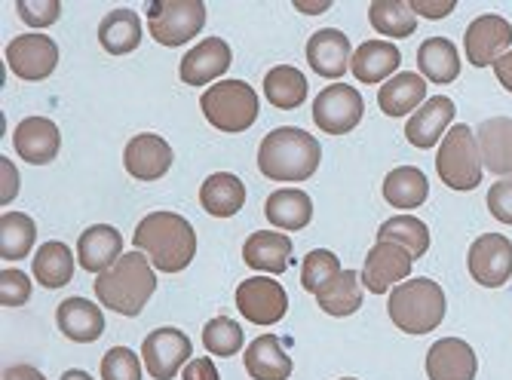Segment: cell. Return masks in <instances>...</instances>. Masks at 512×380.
Wrapping results in <instances>:
<instances>
[{
  "label": "cell",
  "mask_w": 512,
  "mask_h": 380,
  "mask_svg": "<svg viewBox=\"0 0 512 380\" xmlns=\"http://www.w3.org/2000/svg\"><path fill=\"white\" fill-rule=\"evenodd\" d=\"M13 148L31 166L53 163L62 148L59 126L50 117H25L13 132Z\"/></svg>",
  "instance_id": "cell-16"
},
{
  "label": "cell",
  "mask_w": 512,
  "mask_h": 380,
  "mask_svg": "<svg viewBox=\"0 0 512 380\" xmlns=\"http://www.w3.org/2000/svg\"><path fill=\"white\" fill-rule=\"evenodd\" d=\"M243 328L234 322V319H227V316H215L206 328H203V347L215 356H234L243 350Z\"/></svg>",
  "instance_id": "cell-39"
},
{
  "label": "cell",
  "mask_w": 512,
  "mask_h": 380,
  "mask_svg": "<svg viewBox=\"0 0 512 380\" xmlns=\"http://www.w3.org/2000/svg\"><path fill=\"white\" fill-rule=\"evenodd\" d=\"M488 212L500 224H512V178H500L488 190Z\"/></svg>",
  "instance_id": "cell-44"
},
{
  "label": "cell",
  "mask_w": 512,
  "mask_h": 380,
  "mask_svg": "<svg viewBox=\"0 0 512 380\" xmlns=\"http://www.w3.org/2000/svg\"><path fill=\"white\" fill-rule=\"evenodd\" d=\"M319 160V141L298 126H279L267 132L258 148V169L270 181H307L319 169Z\"/></svg>",
  "instance_id": "cell-2"
},
{
  "label": "cell",
  "mask_w": 512,
  "mask_h": 380,
  "mask_svg": "<svg viewBox=\"0 0 512 380\" xmlns=\"http://www.w3.org/2000/svg\"><path fill=\"white\" fill-rule=\"evenodd\" d=\"M37 240V224L25 212H4L0 218V258L22 261Z\"/></svg>",
  "instance_id": "cell-37"
},
{
  "label": "cell",
  "mask_w": 512,
  "mask_h": 380,
  "mask_svg": "<svg viewBox=\"0 0 512 380\" xmlns=\"http://www.w3.org/2000/svg\"><path fill=\"white\" fill-rule=\"evenodd\" d=\"M430 197V181L417 166H399L384 178V200L393 209H417Z\"/></svg>",
  "instance_id": "cell-33"
},
{
  "label": "cell",
  "mask_w": 512,
  "mask_h": 380,
  "mask_svg": "<svg viewBox=\"0 0 512 380\" xmlns=\"http://www.w3.org/2000/svg\"><path fill=\"white\" fill-rule=\"evenodd\" d=\"M264 215L273 227H283V230H304L313 218V200L304 194V190L286 187V190H276V194L267 197Z\"/></svg>",
  "instance_id": "cell-32"
},
{
  "label": "cell",
  "mask_w": 512,
  "mask_h": 380,
  "mask_svg": "<svg viewBox=\"0 0 512 380\" xmlns=\"http://www.w3.org/2000/svg\"><path fill=\"white\" fill-rule=\"evenodd\" d=\"M200 203L212 218H234L246 206V184L230 172H215L200 187Z\"/></svg>",
  "instance_id": "cell-26"
},
{
  "label": "cell",
  "mask_w": 512,
  "mask_h": 380,
  "mask_svg": "<svg viewBox=\"0 0 512 380\" xmlns=\"http://www.w3.org/2000/svg\"><path fill=\"white\" fill-rule=\"evenodd\" d=\"M482 151H479V141L473 135L470 126H451L448 135L442 138L439 154H436V172L445 181V187L460 190H476L482 184Z\"/></svg>",
  "instance_id": "cell-5"
},
{
  "label": "cell",
  "mask_w": 512,
  "mask_h": 380,
  "mask_svg": "<svg viewBox=\"0 0 512 380\" xmlns=\"http://www.w3.org/2000/svg\"><path fill=\"white\" fill-rule=\"evenodd\" d=\"M307 62L325 80H341L353 62L350 37L338 28H322L307 40Z\"/></svg>",
  "instance_id": "cell-17"
},
{
  "label": "cell",
  "mask_w": 512,
  "mask_h": 380,
  "mask_svg": "<svg viewBox=\"0 0 512 380\" xmlns=\"http://www.w3.org/2000/svg\"><path fill=\"white\" fill-rule=\"evenodd\" d=\"M316 304L329 316H350L362 307V273L341 270L332 282H325L316 292Z\"/></svg>",
  "instance_id": "cell-30"
},
{
  "label": "cell",
  "mask_w": 512,
  "mask_h": 380,
  "mask_svg": "<svg viewBox=\"0 0 512 380\" xmlns=\"http://www.w3.org/2000/svg\"><path fill=\"white\" fill-rule=\"evenodd\" d=\"M338 273H341V261H338L335 252H325V249L307 252V258L301 264V285H304V292L316 295L322 285L332 282Z\"/></svg>",
  "instance_id": "cell-40"
},
{
  "label": "cell",
  "mask_w": 512,
  "mask_h": 380,
  "mask_svg": "<svg viewBox=\"0 0 512 380\" xmlns=\"http://www.w3.org/2000/svg\"><path fill=\"white\" fill-rule=\"evenodd\" d=\"M172 160H175V154L169 148V141L154 135V132L135 135L126 145V151H123V166L138 181H157V178H163L172 169Z\"/></svg>",
  "instance_id": "cell-15"
},
{
  "label": "cell",
  "mask_w": 512,
  "mask_h": 380,
  "mask_svg": "<svg viewBox=\"0 0 512 380\" xmlns=\"http://www.w3.org/2000/svg\"><path fill=\"white\" fill-rule=\"evenodd\" d=\"M132 246L145 252L148 261L163 273L184 270L197 255V233L188 218L178 212H151L138 221Z\"/></svg>",
  "instance_id": "cell-1"
},
{
  "label": "cell",
  "mask_w": 512,
  "mask_h": 380,
  "mask_svg": "<svg viewBox=\"0 0 512 380\" xmlns=\"http://www.w3.org/2000/svg\"><path fill=\"white\" fill-rule=\"evenodd\" d=\"M16 13L31 28H50V25L59 22L62 4H59V0H19Z\"/></svg>",
  "instance_id": "cell-42"
},
{
  "label": "cell",
  "mask_w": 512,
  "mask_h": 380,
  "mask_svg": "<svg viewBox=\"0 0 512 380\" xmlns=\"http://www.w3.org/2000/svg\"><path fill=\"white\" fill-rule=\"evenodd\" d=\"M424 102H427V80L411 71H399L378 92V105L387 117H405L421 108Z\"/></svg>",
  "instance_id": "cell-25"
},
{
  "label": "cell",
  "mask_w": 512,
  "mask_h": 380,
  "mask_svg": "<svg viewBox=\"0 0 512 380\" xmlns=\"http://www.w3.org/2000/svg\"><path fill=\"white\" fill-rule=\"evenodd\" d=\"M157 289V276L145 252H126L108 273L96 276V298L120 313L138 316Z\"/></svg>",
  "instance_id": "cell-3"
},
{
  "label": "cell",
  "mask_w": 512,
  "mask_h": 380,
  "mask_svg": "<svg viewBox=\"0 0 512 380\" xmlns=\"http://www.w3.org/2000/svg\"><path fill=\"white\" fill-rule=\"evenodd\" d=\"M479 359L473 347L460 338H442L427 353V377L430 380H476Z\"/></svg>",
  "instance_id": "cell-19"
},
{
  "label": "cell",
  "mask_w": 512,
  "mask_h": 380,
  "mask_svg": "<svg viewBox=\"0 0 512 380\" xmlns=\"http://www.w3.org/2000/svg\"><path fill=\"white\" fill-rule=\"evenodd\" d=\"M494 74H497V80H500V86L506 89V92H512V50L494 65Z\"/></svg>",
  "instance_id": "cell-49"
},
{
  "label": "cell",
  "mask_w": 512,
  "mask_h": 380,
  "mask_svg": "<svg viewBox=\"0 0 512 380\" xmlns=\"http://www.w3.org/2000/svg\"><path fill=\"white\" fill-rule=\"evenodd\" d=\"M31 298V279L22 270H4L0 273V304L4 307H22Z\"/></svg>",
  "instance_id": "cell-43"
},
{
  "label": "cell",
  "mask_w": 512,
  "mask_h": 380,
  "mask_svg": "<svg viewBox=\"0 0 512 380\" xmlns=\"http://www.w3.org/2000/svg\"><path fill=\"white\" fill-rule=\"evenodd\" d=\"M237 307L252 325H276L289 310V295L273 276H252L237 285Z\"/></svg>",
  "instance_id": "cell-10"
},
{
  "label": "cell",
  "mask_w": 512,
  "mask_h": 380,
  "mask_svg": "<svg viewBox=\"0 0 512 380\" xmlns=\"http://www.w3.org/2000/svg\"><path fill=\"white\" fill-rule=\"evenodd\" d=\"M387 310H390L393 325L405 331V335H430V331L442 325L448 301L439 282L417 276V279H405L402 285H396L390 292Z\"/></svg>",
  "instance_id": "cell-4"
},
{
  "label": "cell",
  "mask_w": 512,
  "mask_h": 380,
  "mask_svg": "<svg viewBox=\"0 0 512 380\" xmlns=\"http://www.w3.org/2000/svg\"><path fill=\"white\" fill-rule=\"evenodd\" d=\"M246 371L255 380H289L292 359L273 335H261L246 347Z\"/></svg>",
  "instance_id": "cell-28"
},
{
  "label": "cell",
  "mask_w": 512,
  "mask_h": 380,
  "mask_svg": "<svg viewBox=\"0 0 512 380\" xmlns=\"http://www.w3.org/2000/svg\"><path fill=\"white\" fill-rule=\"evenodd\" d=\"M99 43L111 56H126L138 50V43H142V19H138L135 10L126 7L111 10L99 25Z\"/></svg>",
  "instance_id": "cell-29"
},
{
  "label": "cell",
  "mask_w": 512,
  "mask_h": 380,
  "mask_svg": "<svg viewBox=\"0 0 512 380\" xmlns=\"http://www.w3.org/2000/svg\"><path fill=\"white\" fill-rule=\"evenodd\" d=\"M463 46H467V59L473 68H491L509 53L512 25L503 16L485 13L470 22L467 34H463Z\"/></svg>",
  "instance_id": "cell-12"
},
{
  "label": "cell",
  "mask_w": 512,
  "mask_h": 380,
  "mask_svg": "<svg viewBox=\"0 0 512 380\" xmlns=\"http://www.w3.org/2000/svg\"><path fill=\"white\" fill-rule=\"evenodd\" d=\"M417 68L424 80L433 83H454L460 77V56L457 46L448 37H430L417 46Z\"/></svg>",
  "instance_id": "cell-31"
},
{
  "label": "cell",
  "mask_w": 512,
  "mask_h": 380,
  "mask_svg": "<svg viewBox=\"0 0 512 380\" xmlns=\"http://www.w3.org/2000/svg\"><path fill=\"white\" fill-rule=\"evenodd\" d=\"M292 240L286 233H276V230H258L252 233L246 246H243V261L252 267V270H261V273H273L279 276L289 264H292Z\"/></svg>",
  "instance_id": "cell-23"
},
{
  "label": "cell",
  "mask_w": 512,
  "mask_h": 380,
  "mask_svg": "<svg viewBox=\"0 0 512 380\" xmlns=\"http://www.w3.org/2000/svg\"><path fill=\"white\" fill-rule=\"evenodd\" d=\"M191 353H194L191 338L184 335V331L172 328V325L151 331V335L145 338V344H142L145 368L157 380H172L181 368H188Z\"/></svg>",
  "instance_id": "cell-11"
},
{
  "label": "cell",
  "mask_w": 512,
  "mask_h": 380,
  "mask_svg": "<svg viewBox=\"0 0 512 380\" xmlns=\"http://www.w3.org/2000/svg\"><path fill=\"white\" fill-rule=\"evenodd\" d=\"M31 270L43 289H62L74 279V252L65 243H43L34 252Z\"/></svg>",
  "instance_id": "cell-34"
},
{
  "label": "cell",
  "mask_w": 512,
  "mask_h": 380,
  "mask_svg": "<svg viewBox=\"0 0 512 380\" xmlns=\"http://www.w3.org/2000/svg\"><path fill=\"white\" fill-rule=\"evenodd\" d=\"M230 62H234L230 46L221 37H206L203 43H197L194 50L181 59V80L188 83V86L212 83V80L227 74Z\"/></svg>",
  "instance_id": "cell-21"
},
{
  "label": "cell",
  "mask_w": 512,
  "mask_h": 380,
  "mask_svg": "<svg viewBox=\"0 0 512 380\" xmlns=\"http://www.w3.org/2000/svg\"><path fill=\"white\" fill-rule=\"evenodd\" d=\"M123 236L111 224L86 227L77 240V261L86 273H108L123 258Z\"/></svg>",
  "instance_id": "cell-18"
},
{
  "label": "cell",
  "mask_w": 512,
  "mask_h": 380,
  "mask_svg": "<svg viewBox=\"0 0 512 380\" xmlns=\"http://www.w3.org/2000/svg\"><path fill=\"white\" fill-rule=\"evenodd\" d=\"M470 276L485 289H500L512 279V243L503 233H482L467 255Z\"/></svg>",
  "instance_id": "cell-13"
},
{
  "label": "cell",
  "mask_w": 512,
  "mask_h": 380,
  "mask_svg": "<svg viewBox=\"0 0 512 380\" xmlns=\"http://www.w3.org/2000/svg\"><path fill=\"white\" fill-rule=\"evenodd\" d=\"M4 380H46V377L37 368H31V365H10L4 371Z\"/></svg>",
  "instance_id": "cell-48"
},
{
  "label": "cell",
  "mask_w": 512,
  "mask_h": 380,
  "mask_svg": "<svg viewBox=\"0 0 512 380\" xmlns=\"http://www.w3.org/2000/svg\"><path fill=\"white\" fill-rule=\"evenodd\" d=\"M454 114H457V108H454L451 99H445V95H433V99H427L421 108L414 111V117L408 120L405 138L411 141L414 148L430 151V148L439 145L442 135L448 132Z\"/></svg>",
  "instance_id": "cell-20"
},
{
  "label": "cell",
  "mask_w": 512,
  "mask_h": 380,
  "mask_svg": "<svg viewBox=\"0 0 512 380\" xmlns=\"http://www.w3.org/2000/svg\"><path fill=\"white\" fill-rule=\"evenodd\" d=\"M378 243H396L417 261V258H424L430 249V230L424 221H417L411 215H396V218L381 224Z\"/></svg>",
  "instance_id": "cell-36"
},
{
  "label": "cell",
  "mask_w": 512,
  "mask_h": 380,
  "mask_svg": "<svg viewBox=\"0 0 512 380\" xmlns=\"http://www.w3.org/2000/svg\"><path fill=\"white\" fill-rule=\"evenodd\" d=\"M408 7L414 10V16H424V19H445L457 10L454 0H411Z\"/></svg>",
  "instance_id": "cell-45"
},
{
  "label": "cell",
  "mask_w": 512,
  "mask_h": 380,
  "mask_svg": "<svg viewBox=\"0 0 512 380\" xmlns=\"http://www.w3.org/2000/svg\"><path fill=\"white\" fill-rule=\"evenodd\" d=\"M264 95L273 108L292 111V108L304 105V99H307V77L292 65H276L264 77Z\"/></svg>",
  "instance_id": "cell-35"
},
{
  "label": "cell",
  "mask_w": 512,
  "mask_h": 380,
  "mask_svg": "<svg viewBox=\"0 0 512 380\" xmlns=\"http://www.w3.org/2000/svg\"><path fill=\"white\" fill-rule=\"evenodd\" d=\"M411 264H414V258L402 246L375 243V249L365 255L362 285L375 295H387L390 289H396V285H402L411 276Z\"/></svg>",
  "instance_id": "cell-14"
},
{
  "label": "cell",
  "mask_w": 512,
  "mask_h": 380,
  "mask_svg": "<svg viewBox=\"0 0 512 380\" xmlns=\"http://www.w3.org/2000/svg\"><path fill=\"white\" fill-rule=\"evenodd\" d=\"M203 117L221 132H246L258 120V95L246 80H218L200 99Z\"/></svg>",
  "instance_id": "cell-6"
},
{
  "label": "cell",
  "mask_w": 512,
  "mask_h": 380,
  "mask_svg": "<svg viewBox=\"0 0 512 380\" xmlns=\"http://www.w3.org/2000/svg\"><path fill=\"white\" fill-rule=\"evenodd\" d=\"M102 380H142V362L126 347H114L102 359Z\"/></svg>",
  "instance_id": "cell-41"
},
{
  "label": "cell",
  "mask_w": 512,
  "mask_h": 380,
  "mask_svg": "<svg viewBox=\"0 0 512 380\" xmlns=\"http://www.w3.org/2000/svg\"><path fill=\"white\" fill-rule=\"evenodd\" d=\"M148 25L157 43L181 46L203 31L206 4L203 0H154L148 4Z\"/></svg>",
  "instance_id": "cell-7"
},
{
  "label": "cell",
  "mask_w": 512,
  "mask_h": 380,
  "mask_svg": "<svg viewBox=\"0 0 512 380\" xmlns=\"http://www.w3.org/2000/svg\"><path fill=\"white\" fill-rule=\"evenodd\" d=\"M7 65L19 80L40 83L59 65V46L50 34H19L7 43Z\"/></svg>",
  "instance_id": "cell-9"
},
{
  "label": "cell",
  "mask_w": 512,
  "mask_h": 380,
  "mask_svg": "<svg viewBox=\"0 0 512 380\" xmlns=\"http://www.w3.org/2000/svg\"><path fill=\"white\" fill-rule=\"evenodd\" d=\"M295 7L307 16H316V13L332 10V0H295Z\"/></svg>",
  "instance_id": "cell-50"
},
{
  "label": "cell",
  "mask_w": 512,
  "mask_h": 380,
  "mask_svg": "<svg viewBox=\"0 0 512 380\" xmlns=\"http://www.w3.org/2000/svg\"><path fill=\"white\" fill-rule=\"evenodd\" d=\"M344 380H353V377H344Z\"/></svg>",
  "instance_id": "cell-52"
},
{
  "label": "cell",
  "mask_w": 512,
  "mask_h": 380,
  "mask_svg": "<svg viewBox=\"0 0 512 380\" xmlns=\"http://www.w3.org/2000/svg\"><path fill=\"white\" fill-rule=\"evenodd\" d=\"M181 380H221V374L212 359H191L181 371Z\"/></svg>",
  "instance_id": "cell-47"
},
{
  "label": "cell",
  "mask_w": 512,
  "mask_h": 380,
  "mask_svg": "<svg viewBox=\"0 0 512 380\" xmlns=\"http://www.w3.org/2000/svg\"><path fill=\"white\" fill-rule=\"evenodd\" d=\"M59 331L74 341V344H92L105 335V313L99 304H92L86 298H68L56 310Z\"/></svg>",
  "instance_id": "cell-22"
},
{
  "label": "cell",
  "mask_w": 512,
  "mask_h": 380,
  "mask_svg": "<svg viewBox=\"0 0 512 380\" xmlns=\"http://www.w3.org/2000/svg\"><path fill=\"white\" fill-rule=\"evenodd\" d=\"M482 163L494 175H512V117H491L476 132Z\"/></svg>",
  "instance_id": "cell-24"
},
{
  "label": "cell",
  "mask_w": 512,
  "mask_h": 380,
  "mask_svg": "<svg viewBox=\"0 0 512 380\" xmlns=\"http://www.w3.org/2000/svg\"><path fill=\"white\" fill-rule=\"evenodd\" d=\"M362 114H365V102L350 83L325 86L313 102V123L329 135H344L356 129Z\"/></svg>",
  "instance_id": "cell-8"
},
{
  "label": "cell",
  "mask_w": 512,
  "mask_h": 380,
  "mask_svg": "<svg viewBox=\"0 0 512 380\" xmlns=\"http://www.w3.org/2000/svg\"><path fill=\"white\" fill-rule=\"evenodd\" d=\"M19 194V172L16 166L7 160V157H0V203H13Z\"/></svg>",
  "instance_id": "cell-46"
},
{
  "label": "cell",
  "mask_w": 512,
  "mask_h": 380,
  "mask_svg": "<svg viewBox=\"0 0 512 380\" xmlns=\"http://www.w3.org/2000/svg\"><path fill=\"white\" fill-rule=\"evenodd\" d=\"M62 380H92L83 368H71V371H65L62 374Z\"/></svg>",
  "instance_id": "cell-51"
},
{
  "label": "cell",
  "mask_w": 512,
  "mask_h": 380,
  "mask_svg": "<svg viewBox=\"0 0 512 380\" xmlns=\"http://www.w3.org/2000/svg\"><path fill=\"white\" fill-rule=\"evenodd\" d=\"M368 19L375 31L387 37H411L417 31V16L402 0H375L368 10Z\"/></svg>",
  "instance_id": "cell-38"
},
{
  "label": "cell",
  "mask_w": 512,
  "mask_h": 380,
  "mask_svg": "<svg viewBox=\"0 0 512 380\" xmlns=\"http://www.w3.org/2000/svg\"><path fill=\"white\" fill-rule=\"evenodd\" d=\"M402 65V56L393 43L387 40H365L359 50L353 53V77L362 80V83H381L387 80L390 74H396Z\"/></svg>",
  "instance_id": "cell-27"
}]
</instances>
